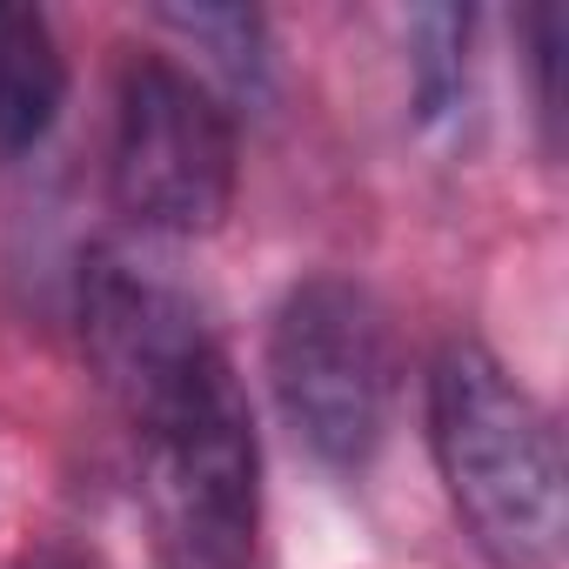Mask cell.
Segmentation results:
<instances>
[{
    "label": "cell",
    "mask_w": 569,
    "mask_h": 569,
    "mask_svg": "<svg viewBox=\"0 0 569 569\" xmlns=\"http://www.w3.org/2000/svg\"><path fill=\"white\" fill-rule=\"evenodd\" d=\"M429 442L449 502L496 569H556L569 549V469L549 409L482 349L449 342L429 369Z\"/></svg>",
    "instance_id": "6da1fadb"
},
{
    "label": "cell",
    "mask_w": 569,
    "mask_h": 569,
    "mask_svg": "<svg viewBox=\"0 0 569 569\" xmlns=\"http://www.w3.org/2000/svg\"><path fill=\"white\" fill-rule=\"evenodd\" d=\"M141 436V522L161 569H248L261 529V449L228 356L201 362L148 409Z\"/></svg>",
    "instance_id": "7a4b0ae2"
},
{
    "label": "cell",
    "mask_w": 569,
    "mask_h": 569,
    "mask_svg": "<svg viewBox=\"0 0 569 569\" xmlns=\"http://www.w3.org/2000/svg\"><path fill=\"white\" fill-rule=\"evenodd\" d=\"M268 389L289 436L322 469H369L402 389L389 309L349 274H309L268 322Z\"/></svg>",
    "instance_id": "3957f363"
},
{
    "label": "cell",
    "mask_w": 569,
    "mask_h": 569,
    "mask_svg": "<svg viewBox=\"0 0 569 569\" xmlns=\"http://www.w3.org/2000/svg\"><path fill=\"white\" fill-rule=\"evenodd\" d=\"M114 208L148 234H208L234 201V121L174 61H134L114 94Z\"/></svg>",
    "instance_id": "277c9868"
},
{
    "label": "cell",
    "mask_w": 569,
    "mask_h": 569,
    "mask_svg": "<svg viewBox=\"0 0 569 569\" xmlns=\"http://www.w3.org/2000/svg\"><path fill=\"white\" fill-rule=\"evenodd\" d=\"M81 342H88L94 376L128 416L221 356L214 329L201 322L181 281H168L161 268L121 248H94L81 268Z\"/></svg>",
    "instance_id": "5b68a950"
},
{
    "label": "cell",
    "mask_w": 569,
    "mask_h": 569,
    "mask_svg": "<svg viewBox=\"0 0 569 569\" xmlns=\"http://www.w3.org/2000/svg\"><path fill=\"white\" fill-rule=\"evenodd\" d=\"M68 101V54L34 8H0V161H21Z\"/></svg>",
    "instance_id": "8992f818"
},
{
    "label": "cell",
    "mask_w": 569,
    "mask_h": 569,
    "mask_svg": "<svg viewBox=\"0 0 569 569\" xmlns=\"http://www.w3.org/2000/svg\"><path fill=\"white\" fill-rule=\"evenodd\" d=\"M409 41H416V54H409L416 114L436 121L462 101V81H469V8H422Z\"/></svg>",
    "instance_id": "52a82bcc"
},
{
    "label": "cell",
    "mask_w": 569,
    "mask_h": 569,
    "mask_svg": "<svg viewBox=\"0 0 569 569\" xmlns=\"http://www.w3.org/2000/svg\"><path fill=\"white\" fill-rule=\"evenodd\" d=\"M154 21L188 34L194 48H208V61L241 88H254L261 68H268L261 61V14H248V8H161Z\"/></svg>",
    "instance_id": "ba28073f"
},
{
    "label": "cell",
    "mask_w": 569,
    "mask_h": 569,
    "mask_svg": "<svg viewBox=\"0 0 569 569\" xmlns=\"http://www.w3.org/2000/svg\"><path fill=\"white\" fill-rule=\"evenodd\" d=\"M536 74H542V121H556V48H562V14L536 8Z\"/></svg>",
    "instance_id": "9c48e42d"
},
{
    "label": "cell",
    "mask_w": 569,
    "mask_h": 569,
    "mask_svg": "<svg viewBox=\"0 0 569 569\" xmlns=\"http://www.w3.org/2000/svg\"><path fill=\"white\" fill-rule=\"evenodd\" d=\"M28 569H101L94 556H81V549H48V556H34Z\"/></svg>",
    "instance_id": "30bf717a"
}]
</instances>
